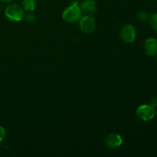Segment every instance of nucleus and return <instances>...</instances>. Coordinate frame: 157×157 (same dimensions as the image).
Returning <instances> with one entry per match:
<instances>
[{
    "mask_svg": "<svg viewBox=\"0 0 157 157\" xmlns=\"http://www.w3.org/2000/svg\"><path fill=\"white\" fill-rule=\"evenodd\" d=\"M37 6V0H22L21 7L26 12H32Z\"/></svg>",
    "mask_w": 157,
    "mask_h": 157,
    "instance_id": "obj_9",
    "label": "nucleus"
},
{
    "mask_svg": "<svg viewBox=\"0 0 157 157\" xmlns=\"http://www.w3.org/2000/svg\"><path fill=\"white\" fill-rule=\"evenodd\" d=\"M156 61H157V56H156Z\"/></svg>",
    "mask_w": 157,
    "mask_h": 157,
    "instance_id": "obj_17",
    "label": "nucleus"
},
{
    "mask_svg": "<svg viewBox=\"0 0 157 157\" xmlns=\"http://www.w3.org/2000/svg\"><path fill=\"white\" fill-rule=\"evenodd\" d=\"M155 116H156V117H157V110L156 111V115H155Z\"/></svg>",
    "mask_w": 157,
    "mask_h": 157,
    "instance_id": "obj_16",
    "label": "nucleus"
},
{
    "mask_svg": "<svg viewBox=\"0 0 157 157\" xmlns=\"http://www.w3.org/2000/svg\"><path fill=\"white\" fill-rule=\"evenodd\" d=\"M120 36L124 42L128 43V44L133 42L136 37V28L131 24L125 25L121 29Z\"/></svg>",
    "mask_w": 157,
    "mask_h": 157,
    "instance_id": "obj_4",
    "label": "nucleus"
},
{
    "mask_svg": "<svg viewBox=\"0 0 157 157\" xmlns=\"http://www.w3.org/2000/svg\"><path fill=\"white\" fill-rule=\"evenodd\" d=\"M1 2H6V3H9L11 2L12 1V0H0Z\"/></svg>",
    "mask_w": 157,
    "mask_h": 157,
    "instance_id": "obj_15",
    "label": "nucleus"
},
{
    "mask_svg": "<svg viewBox=\"0 0 157 157\" xmlns=\"http://www.w3.org/2000/svg\"><path fill=\"white\" fill-rule=\"evenodd\" d=\"M144 52L147 55L153 57L157 55V39L155 38H149L144 43Z\"/></svg>",
    "mask_w": 157,
    "mask_h": 157,
    "instance_id": "obj_7",
    "label": "nucleus"
},
{
    "mask_svg": "<svg viewBox=\"0 0 157 157\" xmlns=\"http://www.w3.org/2000/svg\"><path fill=\"white\" fill-rule=\"evenodd\" d=\"M154 1H157V0H154Z\"/></svg>",
    "mask_w": 157,
    "mask_h": 157,
    "instance_id": "obj_18",
    "label": "nucleus"
},
{
    "mask_svg": "<svg viewBox=\"0 0 157 157\" xmlns=\"http://www.w3.org/2000/svg\"><path fill=\"white\" fill-rule=\"evenodd\" d=\"M79 21L80 29L84 33L91 34L95 30L96 23H95L94 19L90 15H87L84 17H81Z\"/></svg>",
    "mask_w": 157,
    "mask_h": 157,
    "instance_id": "obj_5",
    "label": "nucleus"
},
{
    "mask_svg": "<svg viewBox=\"0 0 157 157\" xmlns=\"http://www.w3.org/2000/svg\"><path fill=\"white\" fill-rule=\"evenodd\" d=\"M123 144V138L121 135L116 133H112L107 135L105 139V145L108 148L114 150L117 149Z\"/></svg>",
    "mask_w": 157,
    "mask_h": 157,
    "instance_id": "obj_6",
    "label": "nucleus"
},
{
    "mask_svg": "<svg viewBox=\"0 0 157 157\" xmlns=\"http://www.w3.org/2000/svg\"><path fill=\"white\" fill-rule=\"evenodd\" d=\"M150 105L152 106L153 107H157V97H153L150 99Z\"/></svg>",
    "mask_w": 157,
    "mask_h": 157,
    "instance_id": "obj_14",
    "label": "nucleus"
},
{
    "mask_svg": "<svg viewBox=\"0 0 157 157\" xmlns=\"http://www.w3.org/2000/svg\"><path fill=\"white\" fill-rule=\"evenodd\" d=\"M23 18H24V20L27 23H33V22H35V21L36 20L35 15L32 13L25 14Z\"/></svg>",
    "mask_w": 157,
    "mask_h": 157,
    "instance_id": "obj_12",
    "label": "nucleus"
},
{
    "mask_svg": "<svg viewBox=\"0 0 157 157\" xmlns=\"http://www.w3.org/2000/svg\"><path fill=\"white\" fill-rule=\"evenodd\" d=\"M136 18H137V20L139 21L144 23L149 21V19H150V15H149V14L147 12L141 11V12H139L136 14Z\"/></svg>",
    "mask_w": 157,
    "mask_h": 157,
    "instance_id": "obj_10",
    "label": "nucleus"
},
{
    "mask_svg": "<svg viewBox=\"0 0 157 157\" xmlns=\"http://www.w3.org/2000/svg\"><path fill=\"white\" fill-rule=\"evenodd\" d=\"M82 17V10L78 4L72 3L62 13V18L67 23H75Z\"/></svg>",
    "mask_w": 157,
    "mask_h": 157,
    "instance_id": "obj_1",
    "label": "nucleus"
},
{
    "mask_svg": "<svg viewBox=\"0 0 157 157\" xmlns=\"http://www.w3.org/2000/svg\"><path fill=\"white\" fill-rule=\"evenodd\" d=\"M5 15H6V17L9 21H19L24 17V9L19 5L12 3V4H9L6 8Z\"/></svg>",
    "mask_w": 157,
    "mask_h": 157,
    "instance_id": "obj_2",
    "label": "nucleus"
},
{
    "mask_svg": "<svg viewBox=\"0 0 157 157\" xmlns=\"http://www.w3.org/2000/svg\"><path fill=\"white\" fill-rule=\"evenodd\" d=\"M136 114L141 121H149L153 119L156 115V110L150 104H142L136 108Z\"/></svg>",
    "mask_w": 157,
    "mask_h": 157,
    "instance_id": "obj_3",
    "label": "nucleus"
},
{
    "mask_svg": "<svg viewBox=\"0 0 157 157\" xmlns=\"http://www.w3.org/2000/svg\"><path fill=\"white\" fill-rule=\"evenodd\" d=\"M149 21H150V26L153 29V30L157 32V13L153 14V15L150 16Z\"/></svg>",
    "mask_w": 157,
    "mask_h": 157,
    "instance_id": "obj_11",
    "label": "nucleus"
},
{
    "mask_svg": "<svg viewBox=\"0 0 157 157\" xmlns=\"http://www.w3.org/2000/svg\"><path fill=\"white\" fill-rule=\"evenodd\" d=\"M6 130L3 127L0 126V142L4 140L5 137H6Z\"/></svg>",
    "mask_w": 157,
    "mask_h": 157,
    "instance_id": "obj_13",
    "label": "nucleus"
},
{
    "mask_svg": "<svg viewBox=\"0 0 157 157\" xmlns=\"http://www.w3.org/2000/svg\"><path fill=\"white\" fill-rule=\"evenodd\" d=\"M81 7L82 12H85L89 15L94 14L97 11V3L94 0H84L81 3Z\"/></svg>",
    "mask_w": 157,
    "mask_h": 157,
    "instance_id": "obj_8",
    "label": "nucleus"
}]
</instances>
